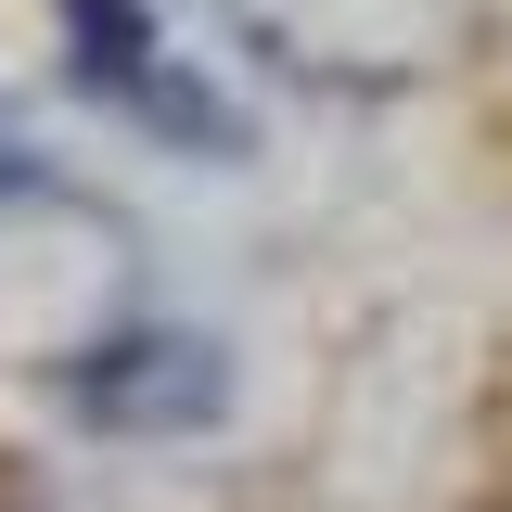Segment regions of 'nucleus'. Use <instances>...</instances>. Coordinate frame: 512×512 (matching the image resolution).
<instances>
[{"mask_svg":"<svg viewBox=\"0 0 512 512\" xmlns=\"http://www.w3.org/2000/svg\"><path fill=\"white\" fill-rule=\"evenodd\" d=\"M64 52H77V90H103L116 116H141L154 141H180V154H244L256 141L244 103L192 52H167L154 0H64Z\"/></svg>","mask_w":512,"mask_h":512,"instance_id":"nucleus-1","label":"nucleus"},{"mask_svg":"<svg viewBox=\"0 0 512 512\" xmlns=\"http://www.w3.org/2000/svg\"><path fill=\"white\" fill-rule=\"evenodd\" d=\"M64 410L90 436H141V448L205 436V423H231V346L192 333V320H128V333L64 359Z\"/></svg>","mask_w":512,"mask_h":512,"instance_id":"nucleus-2","label":"nucleus"},{"mask_svg":"<svg viewBox=\"0 0 512 512\" xmlns=\"http://www.w3.org/2000/svg\"><path fill=\"white\" fill-rule=\"evenodd\" d=\"M39 192H52V154H39L13 116H0V205H39Z\"/></svg>","mask_w":512,"mask_h":512,"instance_id":"nucleus-3","label":"nucleus"}]
</instances>
